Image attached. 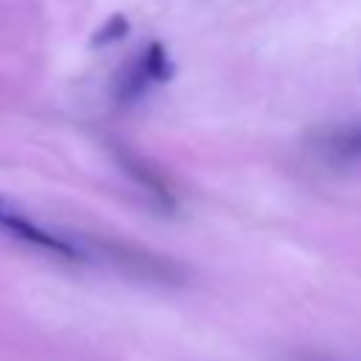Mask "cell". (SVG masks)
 <instances>
[{
	"label": "cell",
	"instance_id": "1",
	"mask_svg": "<svg viewBox=\"0 0 361 361\" xmlns=\"http://www.w3.org/2000/svg\"><path fill=\"white\" fill-rule=\"evenodd\" d=\"M172 76H175V62H172L166 45L158 42V39H152L116 76V99L121 104H130V102L141 99L152 85H164Z\"/></svg>",
	"mask_w": 361,
	"mask_h": 361
},
{
	"label": "cell",
	"instance_id": "2",
	"mask_svg": "<svg viewBox=\"0 0 361 361\" xmlns=\"http://www.w3.org/2000/svg\"><path fill=\"white\" fill-rule=\"evenodd\" d=\"M0 231L11 234V237H17V240H23L28 245H37V248H45L51 254H59V257H71V259L82 257L76 243H71L68 237H59V234L42 228V226H37L23 209H17L6 197H0Z\"/></svg>",
	"mask_w": 361,
	"mask_h": 361
},
{
	"label": "cell",
	"instance_id": "3",
	"mask_svg": "<svg viewBox=\"0 0 361 361\" xmlns=\"http://www.w3.org/2000/svg\"><path fill=\"white\" fill-rule=\"evenodd\" d=\"M324 147H327V152H330L333 158H341V161H355V158H361V118L336 127V130L327 135Z\"/></svg>",
	"mask_w": 361,
	"mask_h": 361
},
{
	"label": "cell",
	"instance_id": "4",
	"mask_svg": "<svg viewBox=\"0 0 361 361\" xmlns=\"http://www.w3.org/2000/svg\"><path fill=\"white\" fill-rule=\"evenodd\" d=\"M130 34V23H127V17L124 14H113V17H107L104 20V25H99L96 28V34H93V45L99 48V45H110V42H118V39H124Z\"/></svg>",
	"mask_w": 361,
	"mask_h": 361
}]
</instances>
